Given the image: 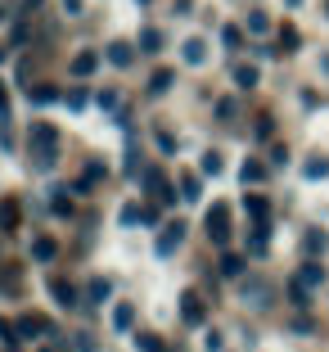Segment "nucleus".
Returning <instances> with one entry per match:
<instances>
[{
    "instance_id": "nucleus-8",
    "label": "nucleus",
    "mask_w": 329,
    "mask_h": 352,
    "mask_svg": "<svg viewBox=\"0 0 329 352\" xmlns=\"http://www.w3.org/2000/svg\"><path fill=\"white\" fill-rule=\"evenodd\" d=\"M113 325H117V330H135V307H131V302H117V307H113Z\"/></svg>"
},
{
    "instance_id": "nucleus-39",
    "label": "nucleus",
    "mask_w": 329,
    "mask_h": 352,
    "mask_svg": "<svg viewBox=\"0 0 329 352\" xmlns=\"http://www.w3.org/2000/svg\"><path fill=\"white\" fill-rule=\"evenodd\" d=\"M140 5H149V0H140Z\"/></svg>"
},
{
    "instance_id": "nucleus-29",
    "label": "nucleus",
    "mask_w": 329,
    "mask_h": 352,
    "mask_svg": "<svg viewBox=\"0 0 329 352\" xmlns=\"http://www.w3.org/2000/svg\"><path fill=\"white\" fill-rule=\"evenodd\" d=\"M32 100H36V104H50V100H59V91H54V86H36V91H32Z\"/></svg>"
},
{
    "instance_id": "nucleus-4",
    "label": "nucleus",
    "mask_w": 329,
    "mask_h": 352,
    "mask_svg": "<svg viewBox=\"0 0 329 352\" xmlns=\"http://www.w3.org/2000/svg\"><path fill=\"white\" fill-rule=\"evenodd\" d=\"M32 149H54V126L50 122H32Z\"/></svg>"
},
{
    "instance_id": "nucleus-27",
    "label": "nucleus",
    "mask_w": 329,
    "mask_h": 352,
    "mask_svg": "<svg viewBox=\"0 0 329 352\" xmlns=\"http://www.w3.org/2000/svg\"><path fill=\"white\" fill-rule=\"evenodd\" d=\"M203 172H207V176L221 172V154H216V149H207V154H203Z\"/></svg>"
},
{
    "instance_id": "nucleus-23",
    "label": "nucleus",
    "mask_w": 329,
    "mask_h": 352,
    "mask_svg": "<svg viewBox=\"0 0 329 352\" xmlns=\"http://www.w3.org/2000/svg\"><path fill=\"white\" fill-rule=\"evenodd\" d=\"M50 204H54V212H59V217H68V212H72V199H68V190H54V199H50Z\"/></svg>"
},
{
    "instance_id": "nucleus-14",
    "label": "nucleus",
    "mask_w": 329,
    "mask_h": 352,
    "mask_svg": "<svg viewBox=\"0 0 329 352\" xmlns=\"http://www.w3.org/2000/svg\"><path fill=\"white\" fill-rule=\"evenodd\" d=\"M235 82L244 86V91H253V86H258V68H248V63H239V68H235Z\"/></svg>"
},
{
    "instance_id": "nucleus-33",
    "label": "nucleus",
    "mask_w": 329,
    "mask_h": 352,
    "mask_svg": "<svg viewBox=\"0 0 329 352\" xmlns=\"http://www.w3.org/2000/svg\"><path fill=\"white\" fill-rule=\"evenodd\" d=\"M100 109H117V91H100Z\"/></svg>"
},
{
    "instance_id": "nucleus-12",
    "label": "nucleus",
    "mask_w": 329,
    "mask_h": 352,
    "mask_svg": "<svg viewBox=\"0 0 329 352\" xmlns=\"http://www.w3.org/2000/svg\"><path fill=\"white\" fill-rule=\"evenodd\" d=\"M140 50H144V54H158V50H163V36H158L154 28H149V32H140Z\"/></svg>"
},
{
    "instance_id": "nucleus-9",
    "label": "nucleus",
    "mask_w": 329,
    "mask_h": 352,
    "mask_svg": "<svg viewBox=\"0 0 329 352\" xmlns=\"http://www.w3.org/2000/svg\"><path fill=\"white\" fill-rule=\"evenodd\" d=\"M298 280L307 285V289H316V285H325V267H316V262H307V267L298 271Z\"/></svg>"
},
{
    "instance_id": "nucleus-25",
    "label": "nucleus",
    "mask_w": 329,
    "mask_h": 352,
    "mask_svg": "<svg viewBox=\"0 0 329 352\" xmlns=\"http://www.w3.org/2000/svg\"><path fill=\"white\" fill-rule=\"evenodd\" d=\"M144 212H149V208H135V204H126V208H122V226H135V221H144Z\"/></svg>"
},
{
    "instance_id": "nucleus-24",
    "label": "nucleus",
    "mask_w": 329,
    "mask_h": 352,
    "mask_svg": "<svg viewBox=\"0 0 329 352\" xmlns=\"http://www.w3.org/2000/svg\"><path fill=\"white\" fill-rule=\"evenodd\" d=\"M135 348L140 352H163V343H158V334H135Z\"/></svg>"
},
{
    "instance_id": "nucleus-17",
    "label": "nucleus",
    "mask_w": 329,
    "mask_h": 352,
    "mask_svg": "<svg viewBox=\"0 0 329 352\" xmlns=\"http://www.w3.org/2000/svg\"><path fill=\"white\" fill-rule=\"evenodd\" d=\"M248 217H253V221H266V199H262V195H248Z\"/></svg>"
},
{
    "instance_id": "nucleus-31",
    "label": "nucleus",
    "mask_w": 329,
    "mask_h": 352,
    "mask_svg": "<svg viewBox=\"0 0 329 352\" xmlns=\"http://www.w3.org/2000/svg\"><path fill=\"white\" fill-rule=\"evenodd\" d=\"M280 41H284L288 50H298V41H302V36H298V32H293V28H284V32H280Z\"/></svg>"
},
{
    "instance_id": "nucleus-6",
    "label": "nucleus",
    "mask_w": 329,
    "mask_h": 352,
    "mask_svg": "<svg viewBox=\"0 0 329 352\" xmlns=\"http://www.w3.org/2000/svg\"><path fill=\"white\" fill-rule=\"evenodd\" d=\"M302 172H307V181H325V176H329V158L325 154H311Z\"/></svg>"
},
{
    "instance_id": "nucleus-26",
    "label": "nucleus",
    "mask_w": 329,
    "mask_h": 352,
    "mask_svg": "<svg viewBox=\"0 0 329 352\" xmlns=\"http://www.w3.org/2000/svg\"><path fill=\"white\" fill-rule=\"evenodd\" d=\"M221 276H244V258H221Z\"/></svg>"
},
{
    "instance_id": "nucleus-19",
    "label": "nucleus",
    "mask_w": 329,
    "mask_h": 352,
    "mask_svg": "<svg viewBox=\"0 0 329 352\" xmlns=\"http://www.w3.org/2000/svg\"><path fill=\"white\" fill-rule=\"evenodd\" d=\"M32 258H36V262H50L54 258V239H36V244H32Z\"/></svg>"
},
{
    "instance_id": "nucleus-32",
    "label": "nucleus",
    "mask_w": 329,
    "mask_h": 352,
    "mask_svg": "<svg viewBox=\"0 0 329 352\" xmlns=\"http://www.w3.org/2000/svg\"><path fill=\"white\" fill-rule=\"evenodd\" d=\"M68 109H86V91H68Z\"/></svg>"
},
{
    "instance_id": "nucleus-3",
    "label": "nucleus",
    "mask_w": 329,
    "mask_h": 352,
    "mask_svg": "<svg viewBox=\"0 0 329 352\" xmlns=\"http://www.w3.org/2000/svg\"><path fill=\"white\" fill-rule=\"evenodd\" d=\"M181 239H185V226L176 221V226H167L163 235H158V253H163V258H167V253H176V249H181Z\"/></svg>"
},
{
    "instance_id": "nucleus-37",
    "label": "nucleus",
    "mask_w": 329,
    "mask_h": 352,
    "mask_svg": "<svg viewBox=\"0 0 329 352\" xmlns=\"http://www.w3.org/2000/svg\"><path fill=\"white\" fill-rule=\"evenodd\" d=\"M5 104H10V91H5V86H0V113H5Z\"/></svg>"
},
{
    "instance_id": "nucleus-30",
    "label": "nucleus",
    "mask_w": 329,
    "mask_h": 352,
    "mask_svg": "<svg viewBox=\"0 0 329 352\" xmlns=\"http://www.w3.org/2000/svg\"><path fill=\"white\" fill-rule=\"evenodd\" d=\"M221 41H226L230 50H239V41H244V32H239V28H226V32H221Z\"/></svg>"
},
{
    "instance_id": "nucleus-34",
    "label": "nucleus",
    "mask_w": 329,
    "mask_h": 352,
    "mask_svg": "<svg viewBox=\"0 0 329 352\" xmlns=\"http://www.w3.org/2000/svg\"><path fill=\"white\" fill-rule=\"evenodd\" d=\"M181 190H185V199H198V181H194V176H185V181H181Z\"/></svg>"
},
{
    "instance_id": "nucleus-20",
    "label": "nucleus",
    "mask_w": 329,
    "mask_h": 352,
    "mask_svg": "<svg viewBox=\"0 0 329 352\" xmlns=\"http://www.w3.org/2000/svg\"><path fill=\"white\" fill-rule=\"evenodd\" d=\"M32 163H36V172H50L54 167V149H32Z\"/></svg>"
},
{
    "instance_id": "nucleus-2",
    "label": "nucleus",
    "mask_w": 329,
    "mask_h": 352,
    "mask_svg": "<svg viewBox=\"0 0 329 352\" xmlns=\"http://www.w3.org/2000/svg\"><path fill=\"white\" fill-rule=\"evenodd\" d=\"M181 316H185V325H203V316H207V307H203V298H198L194 289L181 298Z\"/></svg>"
},
{
    "instance_id": "nucleus-16",
    "label": "nucleus",
    "mask_w": 329,
    "mask_h": 352,
    "mask_svg": "<svg viewBox=\"0 0 329 352\" xmlns=\"http://www.w3.org/2000/svg\"><path fill=\"white\" fill-rule=\"evenodd\" d=\"M172 82H176V77L163 68V73H154V77H149V91H154V95H163V91H172Z\"/></svg>"
},
{
    "instance_id": "nucleus-35",
    "label": "nucleus",
    "mask_w": 329,
    "mask_h": 352,
    "mask_svg": "<svg viewBox=\"0 0 329 352\" xmlns=\"http://www.w3.org/2000/svg\"><path fill=\"white\" fill-rule=\"evenodd\" d=\"M203 348H207V352H221V334H216V330H207V339H203Z\"/></svg>"
},
{
    "instance_id": "nucleus-15",
    "label": "nucleus",
    "mask_w": 329,
    "mask_h": 352,
    "mask_svg": "<svg viewBox=\"0 0 329 352\" xmlns=\"http://www.w3.org/2000/svg\"><path fill=\"white\" fill-rule=\"evenodd\" d=\"M113 298V285L109 280H91V302H109Z\"/></svg>"
},
{
    "instance_id": "nucleus-28",
    "label": "nucleus",
    "mask_w": 329,
    "mask_h": 352,
    "mask_svg": "<svg viewBox=\"0 0 329 352\" xmlns=\"http://www.w3.org/2000/svg\"><path fill=\"white\" fill-rule=\"evenodd\" d=\"M266 28H271V23H266V14H248V32H253V36H262Z\"/></svg>"
},
{
    "instance_id": "nucleus-7",
    "label": "nucleus",
    "mask_w": 329,
    "mask_h": 352,
    "mask_svg": "<svg viewBox=\"0 0 329 352\" xmlns=\"http://www.w3.org/2000/svg\"><path fill=\"white\" fill-rule=\"evenodd\" d=\"M239 176H244V186H258L262 176H266V163H258V158H244V167H239Z\"/></svg>"
},
{
    "instance_id": "nucleus-1",
    "label": "nucleus",
    "mask_w": 329,
    "mask_h": 352,
    "mask_svg": "<svg viewBox=\"0 0 329 352\" xmlns=\"http://www.w3.org/2000/svg\"><path fill=\"white\" fill-rule=\"evenodd\" d=\"M207 239H212L216 249L230 244V208L226 204H212V212H207Z\"/></svg>"
},
{
    "instance_id": "nucleus-5",
    "label": "nucleus",
    "mask_w": 329,
    "mask_h": 352,
    "mask_svg": "<svg viewBox=\"0 0 329 352\" xmlns=\"http://www.w3.org/2000/svg\"><path fill=\"white\" fill-rule=\"evenodd\" d=\"M302 249H307L311 258H316V253H325V249H329V235H325V230H320V226H311L307 235H302Z\"/></svg>"
},
{
    "instance_id": "nucleus-18",
    "label": "nucleus",
    "mask_w": 329,
    "mask_h": 352,
    "mask_svg": "<svg viewBox=\"0 0 329 352\" xmlns=\"http://www.w3.org/2000/svg\"><path fill=\"white\" fill-rule=\"evenodd\" d=\"M19 226V208L14 204H0V230H14Z\"/></svg>"
},
{
    "instance_id": "nucleus-22",
    "label": "nucleus",
    "mask_w": 329,
    "mask_h": 352,
    "mask_svg": "<svg viewBox=\"0 0 329 352\" xmlns=\"http://www.w3.org/2000/svg\"><path fill=\"white\" fill-rule=\"evenodd\" d=\"M41 330H50V325H45V321H32V316H23V321H19V334H23V339H32V334H41Z\"/></svg>"
},
{
    "instance_id": "nucleus-38",
    "label": "nucleus",
    "mask_w": 329,
    "mask_h": 352,
    "mask_svg": "<svg viewBox=\"0 0 329 352\" xmlns=\"http://www.w3.org/2000/svg\"><path fill=\"white\" fill-rule=\"evenodd\" d=\"M0 63H5V45H0Z\"/></svg>"
},
{
    "instance_id": "nucleus-36",
    "label": "nucleus",
    "mask_w": 329,
    "mask_h": 352,
    "mask_svg": "<svg viewBox=\"0 0 329 352\" xmlns=\"http://www.w3.org/2000/svg\"><path fill=\"white\" fill-rule=\"evenodd\" d=\"M63 10H68V14H77V10H82V0H63Z\"/></svg>"
},
{
    "instance_id": "nucleus-11",
    "label": "nucleus",
    "mask_w": 329,
    "mask_h": 352,
    "mask_svg": "<svg viewBox=\"0 0 329 352\" xmlns=\"http://www.w3.org/2000/svg\"><path fill=\"white\" fill-rule=\"evenodd\" d=\"M109 63L126 68V63H131V45H126V41H113V45H109Z\"/></svg>"
},
{
    "instance_id": "nucleus-21",
    "label": "nucleus",
    "mask_w": 329,
    "mask_h": 352,
    "mask_svg": "<svg viewBox=\"0 0 329 352\" xmlns=\"http://www.w3.org/2000/svg\"><path fill=\"white\" fill-rule=\"evenodd\" d=\"M207 59V45L203 41H185V63H203Z\"/></svg>"
},
{
    "instance_id": "nucleus-40",
    "label": "nucleus",
    "mask_w": 329,
    "mask_h": 352,
    "mask_svg": "<svg viewBox=\"0 0 329 352\" xmlns=\"http://www.w3.org/2000/svg\"><path fill=\"white\" fill-rule=\"evenodd\" d=\"M325 10H329V0H325Z\"/></svg>"
},
{
    "instance_id": "nucleus-10",
    "label": "nucleus",
    "mask_w": 329,
    "mask_h": 352,
    "mask_svg": "<svg viewBox=\"0 0 329 352\" xmlns=\"http://www.w3.org/2000/svg\"><path fill=\"white\" fill-rule=\"evenodd\" d=\"M50 294H54V302H59V307H72V302H77L72 285H63V280H50Z\"/></svg>"
},
{
    "instance_id": "nucleus-13",
    "label": "nucleus",
    "mask_w": 329,
    "mask_h": 352,
    "mask_svg": "<svg viewBox=\"0 0 329 352\" xmlns=\"http://www.w3.org/2000/svg\"><path fill=\"white\" fill-rule=\"evenodd\" d=\"M72 73H77V77H91V73H95V54H91V50L77 54V59H72Z\"/></svg>"
}]
</instances>
